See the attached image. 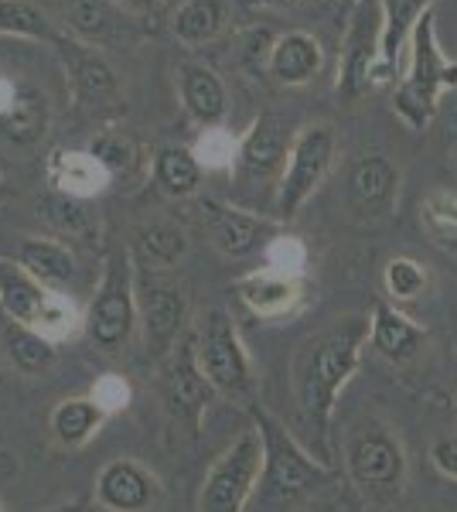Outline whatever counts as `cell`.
Segmentation results:
<instances>
[{
    "label": "cell",
    "instance_id": "26",
    "mask_svg": "<svg viewBox=\"0 0 457 512\" xmlns=\"http://www.w3.org/2000/svg\"><path fill=\"white\" fill-rule=\"evenodd\" d=\"M222 21H226V4L222 0H191L174 18V35L188 45H202L219 35Z\"/></svg>",
    "mask_w": 457,
    "mask_h": 512
},
{
    "label": "cell",
    "instance_id": "6",
    "mask_svg": "<svg viewBox=\"0 0 457 512\" xmlns=\"http://www.w3.org/2000/svg\"><path fill=\"white\" fill-rule=\"evenodd\" d=\"M195 345H198V366L209 376L215 393L243 396L249 390V359L243 342H239L236 325H232L226 311L215 308L205 315V325L198 332Z\"/></svg>",
    "mask_w": 457,
    "mask_h": 512
},
{
    "label": "cell",
    "instance_id": "7",
    "mask_svg": "<svg viewBox=\"0 0 457 512\" xmlns=\"http://www.w3.org/2000/svg\"><path fill=\"white\" fill-rule=\"evenodd\" d=\"M134 328V280L127 256H113L110 274L86 315V335L99 352H116Z\"/></svg>",
    "mask_w": 457,
    "mask_h": 512
},
{
    "label": "cell",
    "instance_id": "25",
    "mask_svg": "<svg viewBox=\"0 0 457 512\" xmlns=\"http://www.w3.org/2000/svg\"><path fill=\"white\" fill-rule=\"evenodd\" d=\"M21 267L38 284H69L72 274H76L72 256L58 243H48V239H28V243H21Z\"/></svg>",
    "mask_w": 457,
    "mask_h": 512
},
{
    "label": "cell",
    "instance_id": "19",
    "mask_svg": "<svg viewBox=\"0 0 457 512\" xmlns=\"http://www.w3.org/2000/svg\"><path fill=\"white\" fill-rule=\"evenodd\" d=\"M209 233H212L215 250L222 256L243 260V256L260 250V243L267 239L270 226L263 219L246 216V212H236V209H212Z\"/></svg>",
    "mask_w": 457,
    "mask_h": 512
},
{
    "label": "cell",
    "instance_id": "10",
    "mask_svg": "<svg viewBox=\"0 0 457 512\" xmlns=\"http://www.w3.org/2000/svg\"><path fill=\"white\" fill-rule=\"evenodd\" d=\"M379 38H382V14L376 18V14H372V0H362V4L355 7L345 62H342V79H338V96L342 99H359L365 89L376 82Z\"/></svg>",
    "mask_w": 457,
    "mask_h": 512
},
{
    "label": "cell",
    "instance_id": "4",
    "mask_svg": "<svg viewBox=\"0 0 457 512\" xmlns=\"http://www.w3.org/2000/svg\"><path fill=\"white\" fill-rule=\"evenodd\" d=\"M256 431L263 437V499L267 502H294L301 495L321 489L331 478V468L314 461L301 444L290 437L284 427L277 424L270 414L256 410Z\"/></svg>",
    "mask_w": 457,
    "mask_h": 512
},
{
    "label": "cell",
    "instance_id": "17",
    "mask_svg": "<svg viewBox=\"0 0 457 512\" xmlns=\"http://www.w3.org/2000/svg\"><path fill=\"white\" fill-rule=\"evenodd\" d=\"M48 301H52V294L45 291V284H38L24 267L0 260V308L11 315V321L35 328L45 315Z\"/></svg>",
    "mask_w": 457,
    "mask_h": 512
},
{
    "label": "cell",
    "instance_id": "9",
    "mask_svg": "<svg viewBox=\"0 0 457 512\" xmlns=\"http://www.w3.org/2000/svg\"><path fill=\"white\" fill-rule=\"evenodd\" d=\"M161 393L164 403L181 424H188L191 431H198L202 414L209 407L215 386L209 383V376L198 366V345L195 342H181L178 349L168 355L164 362V376H161Z\"/></svg>",
    "mask_w": 457,
    "mask_h": 512
},
{
    "label": "cell",
    "instance_id": "39",
    "mask_svg": "<svg viewBox=\"0 0 457 512\" xmlns=\"http://www.w3.org/2000/svg\"><path fill=\"white\" fill-rule=\"evenodd\" d=\"M58 512H82V506H69V509H58Z\"/></svg>",
    "mask_w": 457,
    "mask_h": 512
},
{
    "label": "cell",
    "instance_id": "27",
    "mask_svg": "<svg viewBox=\"0 0 457 512\" xmlns=\"http://www.w3.org/2000/svg\"><path fill=\"white\" fill-rule=\"evenodd\" d=\"M4 338H7V352H11V359L18 362L21 369H28V373H38V369H45L48 362L55 359L52 338H45L28 325L11 321V325L4 328Z\"/></svg>",
    "mask_w": 457,
    "mask_h": 512
},
{
    "label": "cell",
    "instance_id": "5",
    "mask_svg": "<svg viewBox=\"0 0 457 512\" xmlns=\"http://www.w3.org/2000/svg\"><path fill=\"white\" fill-rule=\"evenodd\" d=\"M260 478H263V437L260 431H246L212 465L202 489V512H243Z\"/></svg>",
    "mask_w": 457,
    "mask_h": 512
},
{
    "label": "cell",
    "instance_id": "24",
    "mask_svg": "<svg viewBox=\"0 0 457 512\" xmlns=\"http://www.w3.org/2000/svg\"><path fill=\"white\" fill-rule=\"evenodd\" d=\"M181 93H185V103L195 113V120L219 123L226 117V89H222L215 72L191 65V69H185V79H181Z\"/></svg>",
    "mask_w": 457,
    "mask_h": 512
},
{
    "label": "cell",
    "instance_id": "32",
    "mask_svg": "<svg viewBox=\"0 0 457 512\" xmlns=\"http://www.w3.org/2000/svg\"><path fill=\"white\" fill-rule=\"evenodd\" d=\"M0 31H14V35H48V24L41 18L38 7L24 4V0H0Z\"/></svg>",
    "mask_w": 457,
    "mask_h": 512
},
{
    "label": "cell",
    "instance_id": "18",
    "mask_svg": "<svg viewBox=\"0 0 457 512\" xmlns=\"http://www.w3.org/2000/svg\"><path fill=\"white\" fill-rule=\"evenodd\" d=\"M236 291L246 308L260 318H280L287 311H294L297 301H301L297 277H280L270 274V270H260V274H249L246 280H239Z\"/></svg>",
    "mask_w": 457,
    "mask_h": 512
},
{
    "label": "cell",
    "instance_id": "14",
    "mask_svg": "<svg viewBox=\"0 0 457 512\" xmlns=\"http://www.w3.org/2000/svg\"><path fill=\"white\" fill-rule=\"evenodd\" d=\"M372 328H369V342L382 359L403 366V362L417 359L423 342H427V328H420L413 318H406L403 311H396L393 304L376 301L372 308Z\"/></svg>",
    "mask_w": 457,
    "mask_h": 512
},
{
    "label": "cell",
    "instance_id": "3",
    "mask_svg": "<svg viewBox=\"0 0 457 512\" xmlns=\"http://www.w3.org/2000/svg\"><path fill=\"white\" fill-rule=\"evenodd\" d=\"M406 45H410V65H406V76L393 96V110L413 130H423L434 120L440 93L457 89V62L447 59L444 48H440L434 11H427L417 21Z\"/></svg>",
    "mask_w": 457,
    "mask_h": 512
},
{
    "label": "cell",
    "instance_id": "15",
    "mask_svg": "<svg viewBox=\"0 0 457 512\" xmlns=\"http://www.w3.org/2000/svg\"><path fill=\"white\" fill-rule=\"evenodd\" d=\"M287 158L284 123L273 113H263L239 147V178L243 181H270Z\"/></svg>",
    "mask_w": 457,
    "mask_h": 512
},
{
    "label": "cell",
    "instance_id": "40",
    "mask_svg": "<svg viewBox=\"0 0 457 512\" xmlns=\"http://www.w3.org/2000/svg\"><path fill=\"white\" fill-rule=\"evenodd\" d=\"M134 4H154V0H134Z\"/></svg>",
    "mask_w": 457,
    "mask_h": 512
},
{
    "label": "cell",
    "instance_id": "38",
    "mask_svg": "<svg viewBox=\"0 0 457 512\" xmlns=\"http://www.w3.org/2000/svg\"><path fill=\"white\" fill-rule=\"evenodd\" d=\"M273 45H277V41L270 38V31H253L249 41H246V55H249V59H256V55H263L267 48L273 52Z\"/></svg>",
    "mask_w": 457,
    "mask_h": 512
},
{
    "label": "cell",
    "instance_id": "16",
    "mask_svg": "<svg viewBox=\"0 0 457 512\" xmlns=\"http://www.w3.org/2000/svg\"><path fill=\"white\" fill-rule=\"evenodd\" d=\"M99 502L116 512H140L154 499V478L134 461H110L99 475Z\"/></svg>",
    "mask_w": 457,
    "mask_h": 512
},
{
    "label": "cell",
    "instance_id": "2",
    "mask_svg": "<svg viewBox=\"0 0 457 512\" xmlns=\"http://www.w3.org/2000/svg\"><path fill=\"white\" fill-rule=\"evenodd\" d=\"M345 472L369 506H393L406 489V451L382 420H355L345 434Z\"/></svg>",
    "mask_w": 457,
    "mask_h": 512
},
{
    "label": "cell",
    "instance_id": "8",
    "mask_svg": "<svg viewBox=\"0 0 457 512\" xmlns=\"http://www.w3.org/2000/svg\"><path fill=\"white\" fill-rule=\"evenodd\" d=\"M331 158H335V134L331 127H307L301 137L290 147V164L284 171V181H280V198L277 209L280 216H297V209L314 195V188L321 185L324 175L331 168Z\"/></svg>",
    "mask_w": 457,
    "mask_h": 512
},
{
    "label": "cell",
    "instance_id": "36",
    "mask_svg": "<svg viewBox=\"0 0 457 512\" xmlns=\"http://www.w3.org/2000/svg\"><path fill=\"white\" fill-rule=\"evenodd\" d=\"M93 158L110 164V168H127V164H130V147L120 144V140H113V137H106V140H99V144L93 147Z\"/></svg>",
    "mask_w": 457,
    "mask_h": 512
},
{
    "label": "cell",
    "instance_id": "1",
    "mask_svg": "<svg viewBox=\"0 0 457 512\" xmlns=\"http://www.w3.org/2000/svg\"><path fill=\"white\" fill-rule=\"evenodd\" d=\"M369 318H348L345 325H338L335 332H328L324 338L307 349L304 366H301V407L304 417L314 424V431L321 437V448L328 454V427L331 414H335L338 393L345 390V383L355 376L362 362V349L369 342Z\"/></svg>",
    "mask_w": 457,
    "mask_h": 512
},
{
    "label": "cell",
    "instance_id": "31",
    "mask_svg": "<svg viewBox=\"0 0 457 512\" xmlns=\"http://www.w3.org/2000/svg\"><path fill=\"white\" fill-rule=\"evenodd\" d=\"M140 246H144V253L151 256V260H157V263H178L181 256H185V250H188V239H185L181 229L157 222V226L140 233Z\"/></svg>",
    "mask_w": 457,
    "mask_h": 512
},
{
    "label": "cell",
    "instance_id": "35",
    "mask_svg": "<svg viewBox=\"0 0 457 512\" xmlns=\"http://www.w3.org/2000/svg\"><path fill=\"white\" fill-rule=\"evenodd\" d=\"M430 461L444 478L457 482V437H437L434 448H430Z\"/></svg>",
    "mask_w": 457,
    "mask_h": 512
},
{
    "label": "cell",
    "instance_id": "22",
    "mask_svg": "<svg viewBox=\"0 0 457 512\" xmlns=\"http://www.w3.org/2000/svg\"><path fill=\"white\" fill-rule=\"evenodd\" d=\"M420 226L437 250L457 256V192L437 188L420 202Z\"/></svg>",
    "mask_w": 457,
    "mask_h": 512
},
{
    "label": "cell",
    "instance_id": "11",
    "mask_svg": "<svg viewBox=\"0 0 457 512\" xmlns=\"http://www.w3.org/2000/svg\"><path fill=\"white\" fill-rule=\"evenodd\" d=\"M400 195V168L386 154H365L348 171V198L365 219H386Z\"/></svg>",
    "mask_w": 457,
    "mask_h": 512
},
{
    "label": "cell",
    "instance_id": "34",
    "mask_svg": "<svg viewBox=\"0 0 457 512\" xmlns=\"http://www.w3.org/2000/svg\"><path fill=\"white\" fill-rule=\"evenodd\" d=\"M76 79H79V89L86 96H106L113 93V72L106 69L99 59H82L76 65Z\"/></svg>",
    "mask_w": 457,
    "mask_h": 512
},
{
    "label": "cell",
    "instance_id": "23",
    "mask_svg": "<svg viewBox=\"0 0 457 512\" xmlns=\"http://www.w3.org/2000/svg\"><path fill=\"white\" fill-rule=\"evenodd\" d=\"M103 420H106V410L99 407L96 400L76 396V400L58 403V410L52 417V427H55V437L65 444V448H79V444H86L89 437L99 431V424H103Z\"/></svg>",
    "mask_w": 457,
    "mask_h": 512
},
{
    "label": "cell",
    "instance_id": "13",
    "mask_svg": "<svg viewBox=\"0 0 457 512\" xmlns=\"http://www.w3.org/2000/svg\"><path fill=\"white\" fill-rule=\"evenodd\" d=\"M382 14V38H379V65L376 82H389L400 65V52L410 41L413 28L427 11H434V0H376Z\"/></svg>",
    "mask_w": 457,
    "mask_h": 512
},
{
    "label": "cell",
    "instance_id": "37",
    "mask_svg": "<svg viewBox=\"0 0 457 512\" xmlns=\"http://www.w3.org/2000/svg\"><path fill=\"white\" fill-rule=\"evenodd\" d=\"M96 403H99L103 410L120 407V403H127V386H123V383H113V379H106V383L99 386V393H96Z\"/></svg>",
    "mask_w": 457,
    "mask_h": 512
},
{
    "label": "cell",
    "instance_id": "21",
    "mask_svg": "<svg viewBox=\"0 0 457 512\" xmlns=\"http://www.w3.org/2000/svg\"><path fill=\"white\" fill-rule=\"evenodd\" d=\"M45 123H48V110H45L41 93L21 89V93L11 99V106L0 113V137L14 147H28L45 134Z\"/></svg>",
    "mask_w": 457,
    "mask_h": 512
},
{
    "label": "cell",
    "instance_id": "42",
    "mask_svg": "<svg viewBox=\"0 0 457 512\" xmlns=\"http://www.w3.org/2000/svg\"><path fill=\"white\" fill-rule=\"evenodd\" d=\"M454 158H457V147H454Z\"/></svg>",
    "mask_w": 457,
    "mask_h": 512
},
{
    "label": "cell",
    "instance_id": "28",
    "mask_svg": "<svg viewBox=\"0 0 457 512\" xmlns=\"http://www.w3.org/2000/svg\"><path fill=\"white\" fill-rule=\"evenodd\" d=\"M157 181L168 195H191L202 181V164L185 147H168L157 154Z\"/></svg>",
    "mask_w": 457,
    "mask_h": 512
},
{
    "label": "cell",
    "instance_id": "20",
    "mask_svg": "<svg viewBox=\"0 0 457 512\" xmlns=\"http://www.w3.org/2000/svg\"><path fill=\"white\" fill-rule=\"evenodd\" d=\"M270 65H273V76L287 86H301L321 69V45L304 31H290L273 45L270 52Z\"/></svg>",
    "mask_w": 457,
    "mask_h": 512
},
{
    "label": "cell",
    "instance_id": "41",
    "mask_svg": "<svg viewBox=\"0 0 457 512\" xmlns=\"http://www.w3.org/2000/svg\"><path fill=\"white\" fill-rule=\"evenodd\" d=\"M0 512H4V502H0Z\"/></svg>",
    "mask_w": 457,
    "mask_h": 512
},
{
    "label": "cell",
    "instance_id": "33",
    "mask_svg": "<svg viewBox=\"0 0 457 512\" xmlns=\"http://www.w3.org/2000/svg\"><path fill=\"white\" fill-rule=\"evenodd\" d=\"M69 21L82 35H103L110 28V7L106 0H69Z\"/></svg>",
    "mask_w": 457,
    "mask_h": 512
},
{
    "label": "cell",
    "instance_id": "29",
    "mask_svg": "<svg viewBox=\"0 0 457 512\" xmlns=\"http://www.w3.org/2000/svg\"><path fill=\"white\" fill-rule=\"evenodd\" d=\"M382 284H386V294L393 297L396 304H410L423 297L430 284V274L423 263H417L413 256H393L382 270Z\"/></svg>",
    "mask_w": 457,
    "mask_h": 512
},
{
    "label": "cell",
    "instance_id": "12",
    "mask_svg": "<svg viewBox=\"0 0 457 512\" xmlns=\"http://www.w3.org/2000/svg\"><path fill=\"white\" fill-rule=\"evenodd\" d=\"M140 318H144L147 352L168 359L181 328H185V297L168 284H151L140 291Z\"/></svg>",
    "mask_w": 457,
    "mask_h": 512
},
{
    "label": "cell",
    "instance_id": "30",
    "mask_svg": "<svg viewBox=\"0 0 457 512\" xmlns=\"http://www.w3.org/2000/svg\"><path fill=\"white\" fill-rule=\"evenodd\" d=\"M41 212H45V219L52 222V229H58L62 236H86L89 229H93V222H89V212L82 209L79 198L72 195H48L45 202H41Z\"/></svg>",
    "mask_w": 457,
    "mask_h": 512
}]
</instances>
